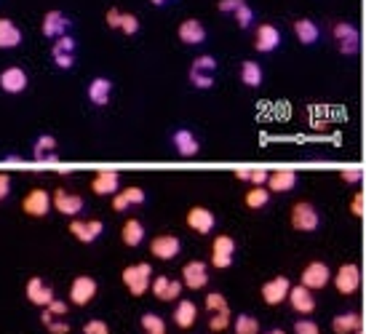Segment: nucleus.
Wrapping results in <instances>:
<instances>
[{"label":"nucleus","mask_w":366,"mask_h":334,"mask_svg":"<svg viewBox=\"0 0 366 334\" xmlns=\"http://www.w3.org/2000/svg\"><path fill=\"white\" fill-rule=\"evenodd\" d=\"M123 286L131 292V297H144L153 286V265L150 262H134L126 265L121 273Z\"/></svg>","instance_id":"obj_1"},{"label":"nucleus","mask_w":366,"mask_h":334,"mask_svg":"<svg viewBox=\"0 0 366 334\" xmlns=\"http://www.w3.org/2000/svg\"><path fill=\"white\" fill-rule=\"evenodd\" d=\"M331 37L337 43V51L345 53V56H353L361 49V35H358V27L348 22V19H340L331 24Z\"/></svg>","instance_id":"obj_2"},{"label":"nucleus","mask_w":366,"mask_h":334,"mask_svg":"<svg viewBox=\"0 0 366 334\" xmlns=\"http://www.w3.org/2000/svg\"><path fill=\"white\" fill-rule=\"evenodd\" d=\"M289 222L297 233H315L321 228V214L310 201H297L289 211Z\"/></svg>","instance_id":"obj_3"},{"label":"nucleus","mask_w":366,"mask_h":334,"mask_svg":"<svg viewBox=\"0 0 366 334\" xmlns=\"http://www.w3.org/2000/svg\"><path fill=\"white\" fill-rule=\"evenodd\" d=\"M214 75H217V59H214V56L203 53V56L192 59L188 78H190V83L195 88H201V91H209V88L214 86Z\"/></svg>","instance_id":"obj_4"},{"label":"nucleus","mask_w":366,"mask_h":334,"mask_svg":"<svg viewBox=\"0 0 366 334\" xmlns=\"http://www.w3.org/2000/svg\"><path fill=\"white\" fill-rule=\"evenodd\" d=\"M331 283H334L337 294H342V297L356 294V292H358V286H361V267H358L356 262L340 265V267H337V273L331 276Z\"/></svg>","instance_id":"obj_5"},{"label":"nucleus","mask_w":366,"mask_h":334,"mask_svg":"<svg viewBox=\"0 0 366 334\" xmlns=\"http://www.w3.org/2000/svg\"><path fill=\"white\" fill-rule=\"evenodd\" d=\"M331 273L329 265L321 262V260H313V262H308L305 267H302V276H299V283H305L308 289H313V292H318V289H326L331 283Z\"/></svg>","instance_id":"obj_6"},{"label":"nucleus","mask_w":366,"mask_h":334,"mask_svg":"<svg viewBox=\"0 0 366 334\" xmlns=\"http://www.w3.org/2000/svg\"><path fill=\"white\" fill-rule=\"evenodd\" d=\"M97 292H99L97 278H91V276H75L70 283V302L75 308H86V305L94 302Z\"/></svg>","instance_id":"obj_7"},{"label":"nucleus","mask_w":366,"mask_h":334,"mask_svg":"<svg viewBox=\"0 0 366 334\" xmlns=\"http://www.w3.org/2000/svg\"><path fill=\"white\" fill-rule=\"evenodd\" d=\"M235 260V238L233 235H217L211 244V267L227 270Z\"/></svg>","instance_id":"obj_8"},{"label":"nucleus","mask_w":366,"mask_h":334,"mask_svg":"<svg viewBox=\"0 0 366 334\" xmlns=\"http://www.w3.org/2000/svg\"><path fill=\"white\" fill-rule=\"evenodd\" d=\"M53 206V198L49 195V190H43V187H33L30 193L24 195V201H22V211L27 214V217H46Z\"/></svg>","instance_id":"obj_9"},{"label":"nucleus","mask_w":366,"mask_h":334,"mask_svg":"<svg viewBox=\"0 0 366 334\" xmlns=\"http://www.w3.org/2000/svg\"><path fill=\"white\" fill-rule=\"evenodd\" d=\"M289 292H292V281L286 276H276V278L262 283L260 289L265 305H270V308H278L281 302H286L289 299Z\"/></svg>","instance_id":"obj_10"},{"label":"nucleus","mask_w":366,"mask_h":334,"mask_svg":"<svg viewBox=\"0 0 366 334\" xmlns=\"http://www.w3.org/2000/svg\"><path fill=\"white\" fill-rule=\"evenodd\" d=\"M72 27V19L65 14V11H59V8H51V11H46L43 14V24H40V33L46 37H51V40H56V37L67 35Z\"/></svg>","instance_id":"obj_11"},{"label":"nucleus","mask_w":366,"mask_h":334,"mask_svg":"<svg viewBox=\"0 0 366 334\" xmlns=\"http://www.w3.org/2000/svg\"><path fill=\"white\" fill-rule=\"evenodd\" d=\"M179 251H182V241H179L176 235H172V233H160V235H156V238L150 241V254H153L156 260H163V262L176 260Z\"/></svg>","instance_id":"obj_12"},{"label":"nucleus","mask_w":366,"mask_h":334,"mask_svg":"<svg viewBox=\"0 0 366 334\" xmlns=\"http://www.w3.org/2000/svg\"><path fill=\"white\" fill-rule=\"evenodd\" d=\"M209 265L203 262V260H190V262H185L182 267V283L192 289V292H201V289H206V283H209Z\"/></svg>","instance_id":"obj_13"},{"label":"nucleus","mask_w":366,"mask_h":334,"mask_svg":"<svg viewBox=\"0 0 366 334\" xmlns=\"http://www.w3.org/2000/svg\"><path fill=\"white\" fill-rule=\"evenodd\" d=\"M70 233L75 235V241H81V244H94L105 233V222L102 219H78V217H72Z\"/></svg>","instance_id":"obj_14"},{"label":"nucleus","mask_w":366,"mask_h":334,"mask_svg":"<svg viewBox=\"0 0 366 334\" xmlns=\"http://www.w3.org/2000/svg\"><path fill=\"white\" fill-rule=\"evenodd\" d=\"M289 305H292V310L294 313H299V316H310L315 310V292L313 289H308L305 283H297V286H292V292H289V299H286Z\"/></svg>","instance_id":"obj_15"},{"label":"nucleus","mask_w":366,"mask_h":334,"mask_svg":"<svg viewBox=\"0 0 366 334\" xmlns=\"http://www.w3.org/2000/svg\"><path fill=\"white\" fill-rule=\"evenodd\" d=\"M185 225L190 230H195L198 235H209L211 230L217 228V217H214V211H209L206 206H192L188 211V217H185Z\"/></svg>","instance_id":"obj_16"},{"label":"nucleus","mask_w":366,"mask_h":334,"mask_svg":"<svg viewBox=\"0 0 366 334\" xmlns=\"http://www.w3.org/2000/svg\"><path fill=\"white\" fill-rule=\"evenodd\" d=\"M53 209L59 211V214H65V217H78L81 211L86 209V201L81 198V195L75 193H67L65 187H59V190H53Z\"/></svg>","instance_id":"obj_17"},{"label":"nucleus","mask_w":366,"mask_h":334,"mask_svg":"<svg viewBox=\"0 0 366 334\" xmlns=\"http://www.w3.org/2000/svg\"><path fill=\"white\" fill-rule=\"evenodd\" d=\"M24 294H27V299H30L33 305H38V308H49L53 299H56L53 297V289L43 281L40 276H33V278L27 281V286H24Z\"/></svg>","instance_id":"obj_18"},{"label":"nucleus","mask_w":366,"mask_h":334,"mask_svg":"<svg viewBox=\"0 0 366 334\" xmlns=\"http://www.w3.org/2000/svg\"><path fill=\"white\" fill-rule=\"evenodd\" d=\"M172 144H174L176 156H182V158H195L201 153V142L190 128H176L172 134Z\"/></svg>","instance_id":"obj_19"},{"label":"nucleus","mask_w":366,"mask_h":334,"mask_svg":"<svg viewBox=\"0 0 366 334\" xmlns=\"http://www.w3.org/2000/svg\"><path fill=\"white\" fill-rule=\"evenodd\" d=\"M281 46V30L276 24H260L254 33V49L260 53H273Z\"/></svg>","instance_id":"obj_20"},{"label":"nucleus","mask_w":366,"mask_h":334,"mask_svg":"<svg viewBox=\"0 0 366 334\" xmlns=\"http://www.w3.org/2000/svg\"><path fill=\"white\" fill-rule=\"evenodd\" d=\"M182 286L185 283L176 281V278H169V276H156L153 278V297L160 299V302H172V299H179L182 294Z\"/></svg>","instance_id":"obj_21"},{"label":"nucleus","mask_w":366,"mask_h":334,"mask_svg":"<svg viewBox=\"0 0 366 334\" xmlns=\"http://www.w3.org/2000/svg\"><path fill=\"white\" fill-rule=\"evenodd\" d=\"M27 86H30V78L22 67H6L0 72V88L6 94H22Z\"/></svg>","instance_id":"obj_22"},{"label":"nucleus","mask_w":366,"mask_h":334,"mask_svg":"<svg viewBox=\"0 0 366 334\" xmlns=\"http://www.w3.org/2000/svg\"><path fill=\"white\" fill-rule=\"evenodd\" d=\"M297 182H299L297 172H292V169H278V172H270L265 187H267L270 193H292L297 187Z\"/></svg>","instance_id":"obj_23"},{"label":"nucleus","mask_w":366,"mask_h":334,"mask_svg":"<svg viewBox=\"0 0 366 334\" xmlns=\"http://www.w3.org/2000/svg\"><path fill=\"white\" fill-rule=\"evenodd\" d=\"M91 190L94 195H115L121 190V174L118 172H97L91 179Z\"/></svg>","instance_id":"obj_24"},{"label":"nucleus","mask_w":366,"mask_h":334,"mask_svg":"<svg viewBox=\"0 0 366 334\" xmlns=\"http://www.w3.org/2000/svg\"><path fill=\"white\" fill-rule=\"evenodd\" d=\"M176 35H179V40H182L185 46H201V43H206V27H203L198 19H185V22L179 24Z\"/></svg>","instance_id":"obj_25"},{"label":"nucleus","mask_w":366,"mask_h":334,"mask_svg":"<svg viewBox=\"0 0 366 334\" xmlns=\"http://www.w3.org/2000/svg\"><path fill=\"white\" fill-rule=\"evenodd\" d=\"M33 158L38 163H59V153H56V140L51 134H40L33 144Z\"/></svg>","instance_id":"obj_26"},{"label":"nucleus","mask_w":366,"mask_h":334,"mask_svg":"<svg viewBox=\"0 0 366 334\" xmlns=\"http://www.w3.org/2000/svg\"><path fill=\"white\" fill-rule=\"evenodd\" d=\"M198 321V305L192 299H179L174 308V326L176 329H192Z\"/></svg>","instance_id":"obj_27"},{"label":"nucleus","mask_w":366,"mask_h":334,"mask_svg":"<svg viewBox=\"0 0 366 334\" xmlns=\"http://www.w3.org/2000/svg\"><path fill=\"white\" fill-rule=\"evenodd\" d=\"M292 30H294L297 40H299L302 46H315V43L321 40V27L315 24L313 19H294Z\"/></svg>","instance_id":"obj_28"},{"label":"nucleus","mask_w":366,"mask_h":334,"mask_svg":"<svg viewBox=\"0 0 366 334\" xmlns=\"http://www.w3.org/2000/svg\"><path fill=\"white\" fill-rule=\"evenodd\" d=\"M110 97H113V81L110 78H94L91 83H88V99H91V105L97 107H105L110 105Z\"/></svg>","instance_id":"obj_29"},{"label":"nucleus","mask_w":366,"mask_h":334,"mask_svg":"<svg viewBox=\"0 0 366 334\" xmlns=\"http://www.w3.org/2000/svg\"><path fill=\"white\" fill-rule=\"evenodd\" d=\"M144 198H147V195H144L142 187H126V190H118V193L113 195V209L126 211V209H131V206H142Z\"/></svg>","instance_id":"obj_30"},{"label":"nucleus","mask_w":366,"mask_h":334,"mask_svg":"<svg viewBox=\"0 0 366 334\" xmlns=\"http://www.w3.org/2000/svg\"><path fill=\"white\" fill-rule=\"evenodd\" d=\"M121 241H123V247H131V249H137L144 241V225H142L140 219H126L123 222V228H121Z\"/></svg>","instance_id":"obj_31"},{"label":"nucleus","mask_w":366,"mask_h":334,"mask_svg":"<svg viewBox=\"0 0 366 334\" xmlns=\"http://www.w3.org/2000/svg\"><path fill=\"white\" fill-rule=\"evenodd\" d=\"M358 329H361V316L353 310L331 318V332L334 334H356Z\"/></svg>","instance_id":"obj_32"},{"label":"nucleus","mask_w":366,"mask_h":334,"mask_svg":"<svg viewBox=\"0 0 366 334\" xmlns=\"http://www.w3.org/2000/svg\"><path fill=\"white\" fill-rule=\"evenodd\" d=\"M22 43V30L11 19H0V49L8 51V49H17Z\"/></svg>","instance_id":"obj_33"},{"label":"nucleus","mask_w":366,"mask_h":334,"mask_svg":"<svg viewBox=\"0 0 366 334\" xmlns=\"http://www.w3.org/2000/svg\"><path fill=\"white\" fill-rule=\"evenodd\" d=\"M241 81H244V86H249V88H260L262 81H265V72H262L260 62L246 59L244 65H241Z\"/></svg>","instance_id":"obj_34"},{"label":"nucleus","mask_w":366,"mask_h":334,"mask_svg":"<svg viewBox=\"0 0 366 334\" xmlns=\"http://www.w3.org/2000/svg\"><path fill=\"white\" fill-rule=\"evenodd\" d=\"M270 195H273V193H270L265 185H260V187H251V190H246L244 203L251 211H260V209H265V206L270 203Z\"/></svg>","instance_id":"obj_35"},{"label":"nucleus","mask_w":366,"mask_h":334,"mask_svg":"<svg viewBox=\"0 0 366 334\" xmlns=\"http://www.w3.org/2000/svg\"><path fill=\"white\" fill-rule=\"evenodd\" d=\"M267 176H270L267 169H235V179H238V182H246V185H251V187L267 185Z\"/></svg>","instance_id":"obj_36"},{"label":"nucleus","mask_w":366,"mask_h":334,"mask_svg":"<svg viewBox=\"0 0 366 334\" xmlns=\"http://www.w3.org/2000/svg\"><path fill=\"white\" fill-rule=\"evenodd\" d=\"M233 332L235 334H260V321L251 313H241L238 318H233Z\"/></svg>","instance_id":"obj_37"},{"label":"nucleus","mask_w":366,"mask_h":334,"mask_svg":"<svg viewBox=\"0 0 366 334\" xmlns=\"http://www.w3.org/2000/svg\"><path fill=\"white\" fill-rule=\"evenodd\" d=\"M140 326L144 334H166V321L158 316V313H144L140 318Z\"/></svg>","instance_id":"obj_38"},{"label":"nucleus","mask_w":366,"mask_h":334,"mask_svg":"<svg viewBox=\"0 0 366 334\" xmlns=\"http://www.w3.org/2000/svg\"><path fill=\"white\" fill-rule=\"evenodd\" d=\"M233 326V313L230 310H222V313H211L209 318V329L217 334H222L225 329H230Z\"/></svg>","instance_id":"obj_39"},{"label":"nucleus","mask_w":366,"mask_h":334,"mask_svg":"<svg viewBox=\"0 0 366 334\" xmlns=\"http://www.w3.org/2000/svg\"><path fill=\"white\" fill-rule=\"evenodd\" d=\"M233 19L238 22V27H244V30H249L251 24H254V8L249 6V3H241L238 8H235V14H233Z\"/></svg>","instance_id":"obj_40"},{"label":"nucleus","mask_w":366,"mask_h":334,"mask_svg":"<svg viewBox=\"0 0 366 334\" xmlns=\"http://www.w3.org/2000/svg\"><path fill=\"white\" fill-rule=\"evenodd\" d=\"M206 310L211 313H222V310H230V305H227L225 294H219V292H211V294H206Z\"/></svg>","instance_id":"obj_41"},{"label":"nucleus","mask_w":366,"mask_h":334,"mask_svg":"<svg viewBox=\"0 0 366 334\" xmlns=\"http://www.w3.org/2000/svg\"><path fill=\"white\" fill-rule=\"evenodd\" d=\"M294 334H321V326L315 324L313 318H297Z\"/></svg>","instance_id":"obj_42"},{"label":"nucleus","mask_w":366,"mask_h":334,"mask_svg":"<svg viewBox=\"0 0 366 334\" xmlns=\"http://www.w3.org/2000/svg\"><path fill=\"white\" fill-rule=\"evenodd\" d=\"M121 33L123 35H137V33H140V19L134 17V14H123Z\"/></svg>","instance_id":"obj_43"},{"label":"nucleus","mask_w":366,"mask_h":334,"mask_svg":"<svg viewBox=\"0 0 366 334\" xmlns=\"http://www.w3.org/2000/svg\"><path fill=\"white\" fill-rule=\"evenodd\" d=\"M81 334H110V326H107V321H102V318H94V321H88L86 326H83Z\"/></svg>","instance_id":"obj_44"},{"label":"nucleus","mask_w":366,"mask_h":334,"mask_svg":"<svg viewBox=\"0 0 366 334\" xmlns=\"http://www.w3.org/2000/svg\"><path fill=\"white\" fill-rule=\"evenodd\" d=\"M46 332L49 334H70V324H67V318H53L51 324H46Z\"/></svg>","instance_id":"obj_45"},{"label":"nucleus","mask_w":366,"mask_h":334,"mask_svg":"<svg viewBox=\"0 0 366 334\" xmlns=\"http://www.w3.org/2000/svg\"><path fill=\"white\" fill-rule=\"evenodd\" d=\"M340 179L348 182V185H358V182L364 179V172H361V169H342V172H340Z\"/></svg>","instance_id":"obj_46"},{"label":"nucleus","mask_w":366,"mask_h":334,"mask_svg":"<svg viewBox=\"0 0 366 334\" xmlns=\"http://www.w3.org/2000/svg\"><path fill=\"white\" fill-rule=\"evenodd\" d=\"M107 27H113V30H121V19H123V11L121 8H107Z\"/></svg>","instance_id":"obj_47"},{"label":"nucleus","mask_w":366,"mask_h":334,"mask_svg":"<svg viewBox=\"0 0 366 334\" xmlns=\"http://www.w3.org/2000/svg\"><path fill=\"white\" fill-rule=\"evenodd\" d=\"M43 310H49L53 318H65L67 316V302H62V299H53L49 308H43Z\"/></svg>","instance_id":"obj_48"},{"label":"nucleus","mask_w":366,"mask_h":334,"mask_svg":"<svg viewBox=\"0 0 366 334\" xmlns=\"http://www.w3.org/2000/svg\"><path fill=\"white\" fill-rule=\"evenodd\" d=\"M350 214L353 217H361L364 214V193H356L350 198Z\"/></svg>","instance_id":"obj_49"},{"label":"nucleus","mask_w":366,"mask_h":334,"mask_svg":"<svg viewBox=\"0 0 366 334\" xmlns=\"http://www.w3.org/2000/svg\"><path fill=\"white\" fill-rule=\"evenodd\" d=\"M241 3H244V0H219V3H217V11H219V14H235V8H238Z\"/></svg>","instance_id":"obj_50"},{"label":"nucleus","mask_w":366,"mask_h":334,"mask_svg":"<svg viewBox=\"0 0 366 334\" xmlns=\"http://www.w3.org/2000/svg\"><path fill=\"white\" fill-rule=\"evenodd\" d=\"M8 193H11V176L0 172V201H6Z\"/></svg>","instance_id":"obj_51"},{"label":"nucleus","mask_w":366,"mask_h":334,"mask_svg":"<svg viewBox=\"0 0 366 334\" xmlns=\"http://www.w3.org/2000/svg\"><path fill=\"white\" fill-rule=\"evenodd\" d=\"M150 3H153V6H158V8H160V6H166V3H172V0H150Z\"/></svg>","instance_id":"obj_52"},{"label":"nucleus","mask_w":366,"mask_h":334,"mask_svg":"<svg viewBox=\"0 0 366 334\" xmlns=\"http://www.w3.org/2000/svg\"><path fill=\"white\" fill-rule=\"evenodd\" d=\"M262 334H286V332H283V329H278V326H276V329H267V332H262Z\"/></svg>","instance_id":"obj_53"},{"label":"nucleus","mask_w":366,"mask_h":334,"mask_svg":"<svg viewBox=\"0 0 366 334\" xmlns=\"http://www.w3.org/2000/svg\"><path fill=\"white\" fill-rule=\"evenodd\" d=\"M6 160H8V163H19L22 158H19V156H6Z\"/></svg>","instance_id":"obj_54"},{"label":"nucleus","mask_w":366,"mask_h":334,"mask_svg":"<svg viewBox=\"0 0 366 334\" xmlns=\"http://www.w3.org/2000/svg\"><path fill=\"white\" fill-rule=\"evenodd\" d=\"M356 334H361V329H358V332H356Z\"/></svg>","instance_id":"obj_55"}]
</instances>
